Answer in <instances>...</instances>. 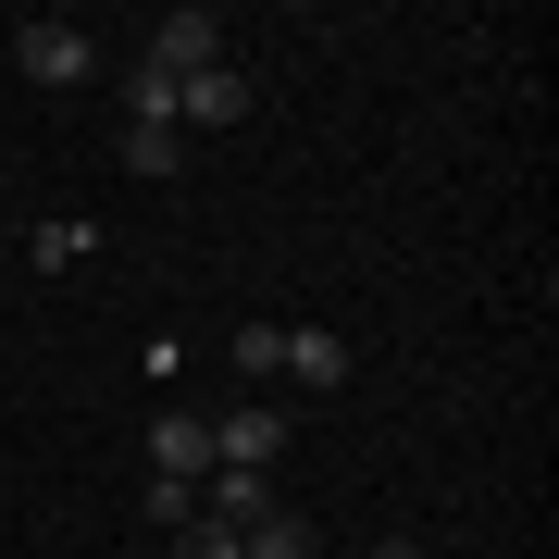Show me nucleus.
Listing matches in <instances>:
<instances>
[{
	"instance_id": "obj_1",
	"label": "nucleus",
	"mask_w": 559,
	"mask_h": 559,
	"mask_svg": "<svg viewBox=\"0 0 559 559\" xmlns=\"http://www.w3.org/2000/svg\"><path fill=\"white\" fill-rule=\"evenodd\" d=\"M13 62H25L38 87H87V75H100V38H87V25H62V13H38V25L13 38Z\"/></svg>"
},
{
	"instance_id": "obj_2",
	"label": "nucleus",
	"mask_w": 559,
	"mask_h": 559,
	"mask_svg": "<svg viewBox=\"0 0 559 559\" xmlns=\"http://www.w3.org/2000/svg\"><path fill=\"white\" fill-rule=\"evenodd\" d=\"M224 50H237V38H224V13H200V0H187V13H162V25H150V50H138V62H162V75H212Z\"/></svg>"
},
{
	"instance_id": "obj_3",
	"label": "nucleus",
	"mask_w": 559,
	"mask_h": 559,
	"mask_svg": "<svg viewBox=\"0 0 559 559\" xmlns=\"http://www.w3.org/2000/svg\"><path fill=\"white\" fill-rule=\"evenodd\" d=\"M249 112V75L237 62H212V75H175V138H212V124Z\"/></svg>"
},
{
	"instance_id": "obj_4",
	"label": "nucleus",
	"mask_w": 559,
	"mask_h": 559,
	"mask_svg": "<svg viewBox=\"0 0 559 559\" xmlns=\"http://www.w3.org/2000/svg\"><path fill=\"white\" fill-rule=\"evenodd\" d=\"M274 510H286L274 473H224V460L200 473V522H224V535H249V522H274Z\"/></svg>"
},
{
	"instance_id": "obj_5",
	"label": "nucleus",
	"mask_w": 559,
	"mask_h": 559,
	"mask_svg": "<svg viewBox=\"0 0 559 559\" xmlns=\"http://www.w3.org/2000/svg\"><path fill=\"white\" fill-rule=\"evenodd\" d=\"M212 460H224V473H274V460H286V411H224L212 423Z\"/></svg>"
},
{
	"instance_id": "obj_6",
	"label": "nucleus",
	"mask_w": 559,
	"mask_h": 559,
	"mask_svg": "<svg viewBox=\"0 0 559 559\" xmlns=\"http://www.w3.org/2000/svg\"><path fill=\"white\" fill-rule=\"evenodd\" d=\"M150 473H162V485H200V473H212V423L162 411V423H150Z\"/></svg>"
},
{
	"instance_id": "obj_7",
	"label": "nucleus",
	"mask_w": 559,
	"mask_h": 559,
	"mask_svg": "<svg viewBox=\"0 0 559 559\" xmlns=\"http://www.w3.org/2000/svg\"><path fill=\"white\" fill-rule=\"evenodd\" d=\"M286 373H299V385H348V336H311V323H286Z\"/></svg>"
},
{
	"instance_id": "obj_8",
	"label": "nucleus",
	"mask_w": 559,
	"mask_h": 559,
	"mask_svg": "<svg viewBox=\"0 0 559 559\" xmlns=\"http://www.w3.org/2000/svg\"><path fill=\"white\" fill-rule=\"evenodd\" d=\"M237 559H311V522H299V510H274V522H249V535H237Z\"/></svg>"
},
{
	"instance_id": "obj_9",
	"label": "nucleus",
	"mask_w": 559,
	"mask_h": 559,
	"mask_svg": "<svg viewBox=\"0 0 559 559\" xmlns=\"http://www.w3.org/2000/svg\"><path fill=\"white\" fill-rule=\"evenodd\" d=\"M175 162H187L175 124H124V175H175Z\"/></svg>"
},
{
	"instance_id": "obj_10",
	"label": "nucleus",
	"mask_w": 559,
	"mask_h": 559,
	"mask_svg": "<svg viewBox=\"0 0 559 559\" xmlns=\"http://www.w3.org/2000/svg\"><path fill=\"white\" fill-rule=\"evenodd\" d=\"M124 124H175V75H162V62L124 75Z\"/></svg>"
},
{
	"instance_id": "obj_11",
	"label": "nucleus",
	"mask_w": 559,
	"mask_h": 559,
	"mask_svg": "<svg viewBox=\"0 0 559 559\" xmlns=\"http://www.w3.org/2000/svg\"><path fill=\"white\" fill-rule=\"evenodd\" d=\"M138 510L162 522V535H187V522H200V485H162V473H150V498H138Z\"/></svg>"
},
{
	"instance_id": "obj_12",
	"label": "nucleus",
	"mask_w": 559,
	"mask_h": 559,
	"mask_svg": "<svg viewBox=\"0 0 559 559\" xmlns=\"http://www.w3.org/2000/svg\"><path fill=\"white\" fill-rule=\"evenodd\" d=\"M87 237H100V224H38L25 249H38V274H62V261H87Z\"/></svg>"
},
{
	"instance_id": "obj_13",
	"label": "nucleus",
	"mask_w": 559,
	"mask_h": 559,
	"mask_svg": "<svg viewBox=\"0 0 559 559\" xmlns=\"http://www.w3.org/2000/svg\"><path fill=\"white\" fill-rule=\"evenodd\" d=\"M237 373H286V323H237Z\"/></svg>"
},
{
	"instance_id": "obj_14",
	"label": "nucleus",
	"mask_w": 559,
	"mask_h": 559,
	"mask_svg": "<svg viewBox=\"0 0 559 559\" xmlns=\"http://www.w3.org/2000/svg\"><path fill=\"white\" fill-rule=\"evenodd\" d=\"M175 559H237V535H224V522H187V535H175Z\"/></svg>"
},
{
	"instance_id": "obj_15",
	"label": "nucleus",
	"mask_w": 559,
	"mask_h": 559,
	"mask_svg": "<svg viewBox=\"0 0 559 559\" xmlns=\"http://www.w3.org/2000/svg\"><path fill=\"white\" fill-rule=\"evenodd\" d=\"M373 559H423V535H373Z\"/></svg>"
}]
</instances>
